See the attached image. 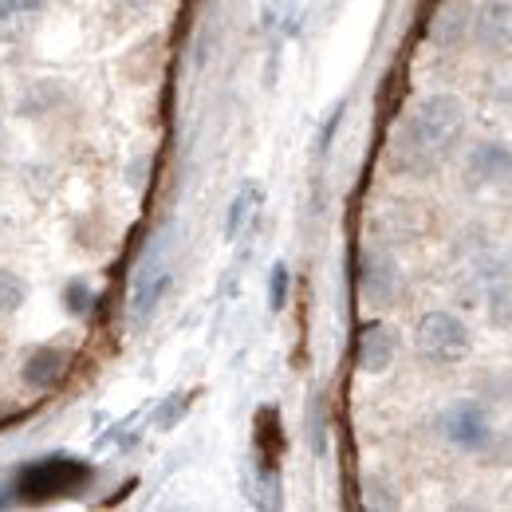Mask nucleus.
<instances>
[{
  "instance_id": "f257e3e1",
  "label": "nucleus",
  "mask_w": 512,
  "mask_h": 512,
  "mask_svg": "<svg viewBox=\"0 0 512 512\" xmlns=\"http://www.w3.org/2000/svg\"><path fill=\"white\" fill-rule=\"evenodd\" d=\"M465 127H469V115L457 95L438 91L418 99L390 142L394 170H402L406 178H434L461 150Z\"/></svg>"
},
{
  "instance_id": "f03ea898",
  "label": "nucleus",
  "mask_w": 512,
  "mask_h": 512,
  "mask_svg": "<svg viewBox=\"0 0 512 512\" xmlns=\"http://www.w3.org/2000/svg\"><path fill=\"white\" fill-rule=\"evenodd\" d=\"M414 351L430 367H457L473 351V331L453 312H426L414 327Z\"/></svg>"
},
{
  "instance_id": "7ed1b4c3",
  "label": "nucleus",
  "mask_w": 512,
  "mask_h": 512,
  "mask_svg": "<svg viewBox=\"0 0 512 512\" xmlns=\"http://www.w3.org/2000/svg\"><path fill=\"white\" fill-rule=\"evenodd\" d=\"M91 481V469L75 457H44V461H32L16 473V493L24 501H52V497H67L75 493L79 485Z\"/></svg>"
},
{
  "instance_id": "20e7f679",
  "label": "nucleus",
  "mask_w": 512,
  "mask_h": 512,
  "mask_svg": "<svg viewBox=\"0 0 512 512\" xmlns=\"http://www.w3.org/2000/svg\"><path fill=\"white\" fill-rule=\"evenodd\" d=\"M438 434H442L453 449H461V453H485V446L493 442L497 430H493L489 410H485L481 402L461 398V402H453L446 414L438 418Z\"/></svg>"
},
{
  "instance_id": "39448f33",
  "label": "nucleus",
  "mask_w": 512,
  "mask_h": 512,
  "mask_svg": "<svg viewBox=\"0 0 512 512\" xmlns=\"http://www.w3.org/2000/svg\"><path fill=\"white\" fill-rule=\"evenodd\" d=\"M469 32L481 56L512 60V0H481Z\"/></svg>"
},
{
  "instance_id": "423d86ee",
  "label": "nucleus",
  "mask_w": 512,
  "mask_h": 512,
  "mask_svg": "<svg viewBox=\"0 0 512 512\" xmlns=\"http://www.w3.org/2000/svg\"><path fill=\"white\" fill-rule=\"evenodd\" d=\"M465 186L469 190H505L512 186V146L509 142H477L465 154Z\"/></svg>"
},
{
  "instance_id": "0eeeda50",
  "label": "nucleus",
  "mask_w": 512,
  "mask_h": 512,
  "mask_svg": "<svg viewBox=\"0 0 512 512\" xmlns=\"http://www.w3.org/2000/svg\"><path fill=\"white\" fill-rule=\"evenodd\" d=\"M170 284H174V268L162 260V256H150L138 272H134V284H130V323H146L154 312H158V304L166 300V292H170Z\"/></svg>"
},
{
  "instance_id": "6e6552de",
  "label": "nucleus",
  "mask_w": 512,
  "mask_h": 512,
  "mask_svg": "<svg viewBox=\"0 0 512 512\" xmlns=\"http://www.w3.org/2000/svg\"><path fill=\"white\" fill-rule=\"evenodd\" d=\"M359 292L367 304L375 308H390L402 292V272H398V260L386 253V249H367L359 260Z\"/></svg>"
},
{
  "instance_id": "1a4fd4ad",
  "label": "nucleus",
  "mask_w": 512,
  "mask_h": 512,
  "mask_svg": "<svg viewBox=\"0 0 512 512\" xmlns=\"http://www.w3.org/2000/svg\"><path fill=\"white\" fill-rule=\"evenodd\" d=\"M398 347H402V339L390 323H367L355 343V363L363 375H386L398 359Z\"/></svg>"
},
{
  "instance_id": "9d476101",
  "label": "nucleus",
  "mask_w": 512,
  "mask_h": 512,
  "mask_svg": "<svg viewBox=\"0 0 512 512\" xmlns=\"http://www.w3.org/2000/svg\"><path fill=\"white\" fill-rule=\"evenodd\" d=\"M71 371V351L67 347H56V343H44V347H32L20 363V379L28 390H56V386L67 379Z\"/></svg>"
},
{
  "instance_id": "9b49d317",
  "label": "nucleus",
  "mask_w": 512,
  "mask_h": 512,
  "mask_svg": "<svg viewBox=\"0 0 512 512\" xmlns=\"http://www.w3.org/2000/svg\"><path fill=\"white\" fill-rule=\"evenodd\" d=\"M48 12V0H0V48L24 44Z\"/></svg>"
},
{
  "instance_id": "f8f14e48",
  "label": "nucleus",
  "mask_w": 512,
  "mask_h": 512,
  "mask_svg": "<svg viewBox=\"0 0 512 512\" xmlns=\"http://www.w3.org/2000/svg\"><path fill=\"white\" fill-rule=\"evenodd\" d=\"M260 201H264V190L256 186V182H245L237 197H233V205H229V217H225V241H237L245 229H249V221L256 217V209H260Z\"/></svg>"
},
{
  "instance_id": "ddd939ff",
  "label": "nucleus",
  "mask_w": 512,
  "mask_h": 512,
  "mask_svg": "<svg viewBox=\"0 0 512 512\" xmlns=\"http://www.w3.org/2000/svg\"><path fill=\"white\" fill-rule=\"evenodd\" d=\"M24 304H28V280L0 264V320L16 316Z\"/></svg>"
},
{
  "instance_id": "4468645a",
  "label": "nucleus",
  "mask_w": 512,
  "mask_h": 512,
  "mask_svg": "<svg viewBox=\"0 0 512 512\" xmlns=\"http://www.w3.org/2000/svg\"><path fill=\"white\" fill-rule=\"evenodd\" d=\"M91 308H95V288H91V280L87 276H71L64 284V312L67 316H91Z\"/></svg>"
},
{
  "instance_id": "2eb2a0df",
  "label": "nucleus",
  "mask_w": 512,
  "mask_h": 512,
  "mask_svg": "<svg viewBox=\"0 0 512 512\" xmlns=\"http://www.w3.org/2000/svg\"><path fill=\"white\" fill-rule=\"evenodd\" d=\"M288 288H292L288 264H272V272H268V308H272V312H284V304H288Z\"/></svg>"
},
{
  "instance_id": "dca6fc26",
  "label": "nucleus",
  "mask_w": 512,
  "mask_h": 512,
  "mask_svg": "<svg viewBox=\"0 0 512 512\" xmlns=\"http://www.w3.org/2000/svg\"><path fill=\"white\" fill-rule=\"evenodd\" d=\"M489 323L497 331H509L512 335V292L509 288H493L489 292Z\"/></svg>"
},
{
  "instance_id": "f3484780",
  "label": "nucleus",
  "mask_w": 512,
  "mask_h": 512,
  "mask_svg": "<svg viewBox=\"0 0 512 512\" xmlns=\"http://www.w3.org/2000/svg\"><path fill=\"white\" fill-rule=\"evenodd\" d=\"M434 40L438 44H446V48H453V44H461L465 40V16L461 12H442V20L434 24Z\"/></svg>"
},
{
  "instance_id": "a211bd4d",
  "label": "nucleus",
  "mask_w": 512,
  "mask_h": 512,
  "mask_svg": "<svg viewBox=\"0 0 512 512\" xmlns=\"http://www.w3.org/2000/svg\"><path fill=\"white\" fill-rule=\"evenodd\" d=\"M186 402H190L186 394H174V406H170V402L162 406V414H158V426H162V430H166V426H174V422H178V414L186 410Z\"/></svg>"
},
{
  "instance_id": "6ab92c4d",
  "label": "nucleus",
  "mask_w": 512,
  "mask_h": 512,
  "mask_svg": "<svg viewBox=\"0 0 512 512\" xmlns=\"http://www.w3.org/2000/svg\"><path fill=\"white\" fill-rule=\"evenodd\" d=\"M312 449L323 453V414H320V402H312Z\"/></svg>"
},
{
  "instance_id": "aec40b11",
  "label": "nucleus",
  "mask_w": 512,
  "mask_h": 512,
  "mask_svg": "<svg viewBox=\"0 0 512 512\" xmlns=\"http://www.w3.org/2000/svg\"><path fill=\"white\" fill-rule=\"evenodd\" d=\"M497 264H501V276H505V280H512V245L497 256Z\"/></svg>"
},
{
  "instance_id": "412c9836",
  "label": "nucleus",
  "mask_w": 512,
  "mask_h": 512,
  "mask_svg": "<svg viewBox=\"0 0 512 512\" xmlns=\"http://www.w3.org/2000/svg\"><path fill=\"white\" fill-rule=\"evenodd\" d=\"M4 225H8V209H4V197H0V233H4Z\"/></svg>"
}]
</instances>
